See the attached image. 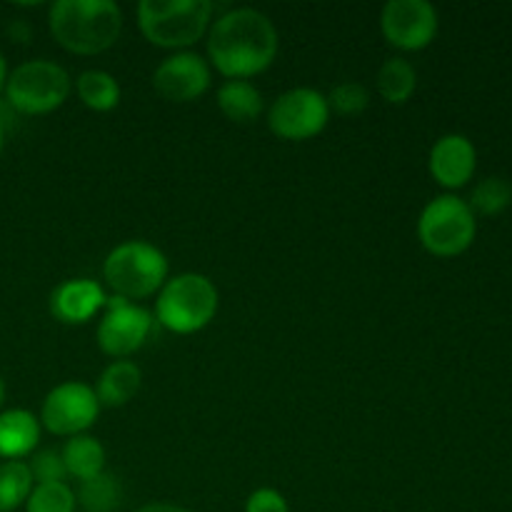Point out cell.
<instances>
[{
    "label": "cell",
    "mask_w": 512,
    "mask_h": 512,
    "mask_svg": "<svg viewBox=\"0 0 512 512\" xmlns=\"http://www.w3.org/2000/svg\"><path fill=\"white\" fill-rule=\"evenodd\" d=\"M3 145H5V128L3 123H0V153H3Z\"/></svg>",
    "instance_id": "cell-32"
},
{
    "label": "cell",
    "mask_w": 512,
    "mask_h": 512,
    "mask_svg": "<svg viewBox=\"0 0 512 512\" xmlns=\"http://www.w3.org/2000/svg\"><path fill=\"white\" fill-rule=\"evenodd\" d=\"M33 488L35 480L25 460H3L0 463V512H15L23 508Z\"/></svg>",
    "instance_id": "cell-22"
},
{
    "label": "cell",
    "mask_w": 512,
    "mask_h": 512,
    "mask_svg": "<svg viewBox=\"0 0 512 512\" xmlns=\"http://www.w3.org/2000/svg\"><path fill=\"white\" fill-rule=\"evenodd\" d=\"M135 512H190L188 508H180V505L173 503H148L143 508H138Z\"/></svg>",
    "instance_id": "cell-28"
},
{
    "label": "cell",
    "mask_w": 512,
    "mask_h": 512,
    "mask_svg": "<svg viewBox=\"0 0 512 512\" xmlns=\"http://www.w3.org/2000/svg\"><path fill=\"white\" fill-rule=\"evenodd\" d=\"M140 385H143V370L133 360H113L100 373L95 385L100 408H123L140 393Z\"/></svg>",
    "instance_id": "cell-16"
},
{
    "label": "cell",
    "mask_w": 512,
    "mask_h": 512,
    "mask_svg": "<svg viewBox=\"0 0 512 512\" xmlns=\"http://www.w3.org/2000/svg\"><path fill=\"white\" fill-rule=\"evenodd\" d=\"M73 78L60 63L48 58L25 60L5 80V103L20 115H48L68 100Z\"/></svg>",
    "instance_id": "cell-6"
},
{
    "label": "cell",
    "mask_w": 512,
    "mask_h": 512,
    "mask_svg": "<svg viewBox=\"0 0 512 512\" xmlns=\"http://www.w3.org/2000/svg\"><path fill=\"white\" fill-rule=\"evenodd\" d=\"M103 278L113 295L130 303L153 298L170 278L168 255L148 240H123L105 255Z\"/></svg>",
    "instance_id": "cell-5"
},
{
    "label": "cell",
    "mask_w": 512,
    "mask_h": 512,
    "mask_svg": "<svg viewBox=\"0 0 512 512\" xmlns=\"http://www.w3.org/2000/svg\"><path fill=\"white\" fill-rule=\"evenodd\" d=\"M60 455H63L68 478L80 480V483L103 473L105 460H108L103 443L88 433L65 440V445L60 448Z\"/></svg>",
    "instance_id": "cell-18"
},
{
    "label": "cell",
    "mask_w": 512,
    "mask_h": 512,
    "mask_svg": "<svg viewBox=\"0 0 512 512\" xmlns=\"http://www.w3.org/2000/svg\"><path fill=\"white\" fill-rule=\"evenodd\" d=\"M215 5L210 0H140L135 15L143 38L155 48L190 50L208 35Z\"/></svg>",
    "instance_id": "cell-3"
},
{
    "label": "cell",
    "mask_w": 512,
    "mask_h": 512,
    "mask_svg": "<svg viewBox=\"0 0 512 512\" xmlns=\"http://www.w3.org/2000/svg\"><path fill=\"white\" fill-rule=\"evenodd\" d=\"M28 468H30V473H33L35 485L68 483V470H65L63 455H60V450H55V448L35 450V453L30 455Z\"/></svg>",
    "instance_id": "cell-26"
},
{
    "label": "cell",
    "mask_w": 512,
    "mask_h": 512,
    "mask_svg": "<svg viewBox=\"0 0 512 512\" xmlns=\"http://www.w3.org/2000/svg\"><path fill=\"white\" fill-rule=\"evenodd\" d=\"M470 210L475 215H485V218H493V215L505 213L512 205V185L510 180L500 178V175H490L483 178L473 188L468 200Z\"/></svg>",
    "instance_id": "cell-23"
},
{
    "label": "cell",
    "mask_w": 512,
    "mask_h": 512,
    "mask_svg": "<svg viewBox=\"0 0 512 512\" xmlns=\"http://www.w3.org/2000/svg\"><path fill=\"white\" fill-rule=\"evenodd\" d=\"M8 35L13 40H18V43H28V38H30V30H28V25H23V23H13L8 28Z\"/></svg>",
    "instance_id": "cell-29"
},
{
    "label": "cell",
    "mask_w": 512,
    "mask_h": 512,
    "mask_svg": "<svg viewBox=\"0 0 512 512\" xmlns=\"http://www.w3.org/2000/svg\"><path fill=\"white\" fill-rule=\"evenodd\" d=\"M478 220L468 200L453 193L438 195L423 208L418 218L420 245L435 258H455L473 245Z\"/></svg>",
    "instance_id": "cell-7"
},
{
    "label": "cell",
    "mask_w": 512,
    "mask_h": 512,
    "mask_svg": "<svg viewBox=\"0 0 512 512\" xmlns=\"http://www.w3.org/2000/svg\"><path fill=\"white\" fill-rule=\"evenodd\" d=\"M123 498V483H120L118 475L108 473V470H103L95 478L83 480L78 485V493H75L78 508L83 512H118Z\"/></svg>",
    "instance_id": "cell-21"
},
{
    "label": "cell",
    "mask_w": 512,
    "mask_h": 512,
    "mask_svg": "<svg viewBox=\"0 0 512 512\" xmlns=\"http://www.w3.org/2000/svg\"><path fill=\"white\" fill-rule=\"evenodd\" d=\"M210 68L228 80H250L275 63L280 35L273 20L258 8H233L218 15L205 35Z\"/></svg>",
    "instance_id": "cell-1"
},
{
    "label": "cell",
    "mask_w": 512,
    "mask_h": 512,
    "mask_svg": "<svg viewBox=\"0 0 512 512\" xmlns=\"http://www.w3.org/2000/svg\"><path fill=\"white\" fill-rule=\"evenodd\" d=\"M5 80H8V63H5V55L0 53V93L5 90Z\"/></svg>",
    "instance_id": "cell-30"
},
{
    "label": "cell",
    "mask_w": 512,
    "mask_h": 512,
    "mask_svg": "<svg viewBox=\"0 0 512 512\" xmlns=\"http://www.w3.org/2000/svg\"><path fill=\"white\" fill-rule=\"evenodd\" d=\"M375 88H378L380 98L390 105H405L413 98L415 88H418V70L410 60L400 58H388L378 68L375 75Z\"/></svg>",
    "instance_id": "cell-19"
},
{
    "label": "cell",
    "mask_w": 512,
    "mask_h": 512,
    "mask_svg": "<svg viewBox=\"0 0 512 512\" xmlns=\"http://www.w3.org/2000/svg\"><path fill=\"white\" fill-rule=\"evenodd\" d=\"M220 113L233 123H253L263 115L265 98L250 80H225L215 93Z\"/></svg>",
    "instance_id": "cell-17"
},
{
    "label": "cell",
    "mask_w": 512,
    "mask_h": 512,
    "mask_svg": "<svg viewBox=\"0 0 512 512\" xmlns=\"http://www.w3.org/2000/svg\"><path fill=\"white\" fill-rule=\"evenodd\" d=\"M380 30L393 48L413 53L438 38L440 15L428 0H388L380 13Z\"/></svg>",
    "instance_id": "cell-11"
},
{
    "label": "cell",
    "mask_w": 512,
    "mask_h": 512,
    "mask_svg": "<svg viewBox=\"0 0 512 512\" xmlns=\"http://www.w3.org/2000/svg\"><path fill=\"white\" fill-rule=\"evenodd\" d=\"M75 93H78L80 103L95 113H110L120 105V83L115 75L108 70L90 68L75 78Z\"/></svg>",
    "instance_id": "cell-20"
},
{
    "label": "cell",
    "mask_w": 512,
    "mask_h": 512,
    "mask_svg": "<svg viewBox=\"0 0 512 512\" xmlns=\"http://www.w3.org/2000/svg\"><path fill=\"white\" fill-rule=\"evenodd\" d=\"M330 123L328 95L300 85L280 93L268 108V128L280 140H310L323 133Z\"/></svg>",
    "instance_id": "cell-8"
},
{
    "label": "cell",
    "mask_w": 512,
    "mask_h": 512,
    "mask_svg": "<svg viewBox=\"0 0 512 512\" xmlns=\"http://www.w3.org/2000/svg\"><path fill=\"white\" fill-rule=\"evenodd\" d=\"M153 325L155 318L148 308L130 303L120 295H108L105 313L95 330V340L100 350L113 360H128L148 343Z\"/></svg>",
    "instance_id": "cell-10"
},
{
    "label": "cell",
    "mask_w": 512,
    "mask_h": 512,
    "mask_svg": "<svg viewBox=\"0 0 512 512\" xmlns=\"http://www.w3.org/2000/svg\"><path fill=\"white\" fill-rule=\"evenodd\" d=\"M78 500L68 483H40L30 493L25 512H75Z\"/></svg>",
    "instance_id": "cell-24"
},
{
    "label": "cell",
    "mask_w": 512,
    "mask_h": 512,
    "mask_svg": "<svg viewBox=\"0 0 512 512\" xmlns=\"http://www.w3.org/2000/svg\"><path fill=\"white\" fill-rule=\"evenodd\" d=\"M478 168V150L463 133H448L435 140L428 155V170L445 190H458L473 180Z\"/></svg>",
    "instance_id": "cell-13"
},
{
    "label": "cell",
    "mask_w": 512,
    "mask_h": 512,
    "mask_svg": "<svg viewBox=\"0 0 512 512\" xmlns=\"http://www.w3.org/2000/svg\"><path fill=\"white\" fill-rule=\"evenodd\" d=\"M3 403H5V380L3 375H0V408H3Z\"/></svg>",
    "instance_id": "cell-31"
},
{
    "label": "cell",
    "mask_w": 512,
    "mask_h": 512,
    "mask_svg": "<svg viewBox=\"0 0 512 512\" xmlns=\"http://www.w3.org/2000/svg\"><path fill=\"white\" fill-rule=\"evenodd\" d=\"M50 35L73 55H100L118 43L123 10L113 0H55L48 8Z\"/></svg>",
    "instance_id": "cell-2"
},
{
    "label": "cell",
    "mask_w": 512,
    "mask_h": 512,
    "mask_svg": "<svg viewBox=\"0 0 512 512\" xmlns=\"http://www.w3.org/2000/svg\"><path fill=\"white\" fill-rule=\"evenodd\" d=\"M220 308V293L203 273H178L165 280L155 298L153 318L175 335H193L208 328Z\"/></svg>",
    "instance_id": "cell-4"
},
{
    "label": "cell",
    "mask_w": 512,
    "mask_h": 512,
    "mask_svg": "<svg viewBox=\"0 0 512 512\" xmlns=\"http://www.w3.org/2000/svg\"><path fill=\"white\" fill-rule=\"evenodd\" d=\"M330 113H338L343 118H355V115L365 113L370 105V90L358 80H345L338 83L328 95Z\"/></svg>",
    "instance_id": "cell-25"
},
{
    "label": "cell",
    "mask_w": 512,
    "mask_h": 512,
    "mask_svg": "<svg viewBox=\"0 0 512 512\" xmlns=\"http://www.w3.org/2000/svg\"><path fill=\"white\" fill-rule=\"evenodd\" d=\"M38 415L25 408H10L0 413V460H23L35 453L40 443Z\"/></svg>",
    "instance_id": "cell-15"
},
{
    "label": "cell",
    "mask_w": 512,
    "mask_h": 512,
    "mask_svg": "<svg viewBox=\"0 0 512 512\" xmlns=\"http://www.w3.org/2000/svg\"><path fill=\"white\" fill-rule=\"evenodd\" d=\"M245 512H290V505L280 490L258 488L245 500Z\"/></svg>",
    "instance_id": "cell-27"
},
{
    "label": "cell",
    "mask_w": 512,
    "mask_h": 512,
    "mask_svg": "<svg viewBox=\"0 0 512 512\" xmlns=\"http://www.w3.org/2000/svg\"><path fill=\"white\" fill-rule=\"evenodd\" d=\"M210 83H213V68L208 58L195 50L170 53L153 70L155 93L170 103H193L208 93Z\"/></svg>",
    "instance_id": "cell-12"
},
{
    "label": "cell",
    "mask_w": 512,
    "mask_h": 512,
    "mask_svg": "<svg viewBox=\"0 0 512 512\" xmlns=\"http://www.w3.org/2000/svg\"><path fill=\"white\" fill-rule=\"evenodd\" d=\"M105 303H108V293L103 285L90 278L63 280L50 293V313L65 325L90 323L100 310H105Z\"/></svg>",
    "instance_id": "cell-14"
},
{
    "label": "cell",
    "mask_w": 512,
    "mask_h": 512,
    "mask_svg": "<svg viewBox=\"0 0 512 512\" xmlns=\"http://www.w3.org/2000/svg\"><path fill=\"white\" fill-rule=\"evenodd\" d=\"M100 410L103 408L93 385L83 380H65L45 395L38 420L50 435L75 438L93 428Z\"/></svg>",
    "instance_id": "cell-9"
}]
</instances>
